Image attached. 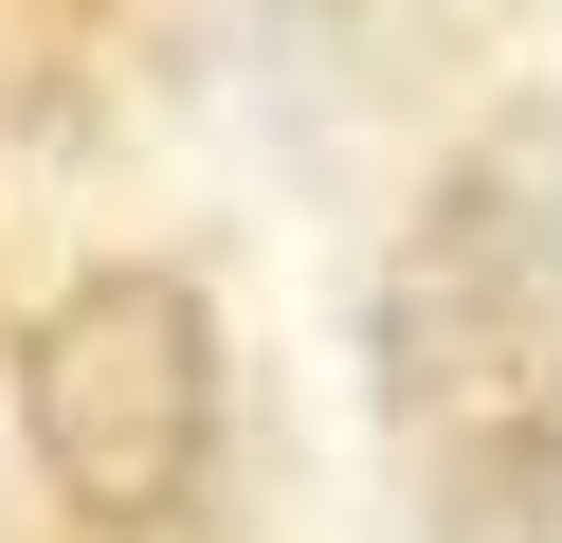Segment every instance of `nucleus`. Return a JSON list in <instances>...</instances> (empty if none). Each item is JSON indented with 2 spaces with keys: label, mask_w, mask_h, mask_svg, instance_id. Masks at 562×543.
<instances>
[{
  "label": "nucleus",
  "mask_w": 562,
  "mask_h": 543,
  "mask_svg": "<svg viewBox=\"0 0 562 543\" xmlns=\"http://www.w3.org/2000/svg\"><path fill=\"white\" fill-rule=\"evenodd\" d=\"M363 398L436 543H562V127L417 181L363 290Z\"/></svg>",
  "instance_id": "nucleus-1"
},
{
  "label": "nucleus",
  "mask_w": 562,
  "mask_h": 543,
  "mask_svg": "<svg viewBox=\"0 0 562 543\" xmlns=\"http://www.w3.org/2000/svg\"><path fill=\"white\" fill-rule=\"evenodd\" d=\"M19 434H37L55 507L164 525L218 471V308L182 272H74L19 344Z\"/></svg>",
  "instance_id": "nucleus-2"
}]
</instances>
